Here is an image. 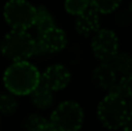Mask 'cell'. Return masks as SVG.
Wrapping results in <instances>:
<instances>
[{"label":"cell","instance_id":"obj_19","mask_svg":"<svg viewBox=\"0 0 132 131\" xmlns=\"http://www.w3.org/2000/svg\"><path fill=\"white\" fill-rule=\"evenodd\" d=\"M29 131H55L52 128V125L50 124L48 118L44 117L42 121H39L32 129H30Z\"/></svg>","mask_w":132,"mask_h":131},{"label":"cell","instance_id":"obj_6","mask_svg":"<svg viewBox=\"0 0 132 131\" xmlns=\"http://www.w3.org/2000/svg\"><path fill=\"white\" fill-rule=\"evenodd\" d=\"M118 37L114 30L103 28L92 36V52L101 63H107L112 56L116 55L118 52Z\"/></svg>","mask_w":132,"mask_h":131},{"label":"cell","instance_id":"obj_16","mask_svg":"<svg viewBox=\"0 0 132 131\" xmlns=\"http://www.w3.org/2000/svg\"><path fill=\"white\" fill-rule=\"evenodd\" d=\"M18 108L19 103L14 95L9 94V93L0 94V115L11 116L16 113Z\"/></svg>","mask_w":132,"mask_h":131},{"label":"cell","instance_id":"obj_2","mask_svg":"<svg viewBox=\"0 0 132 131\" xmlns=\"http://www.w3.org/2000/svg\"><path fill=\"white\" fill-rule=\"evenodd\" d=\"M97 117L101 124L110 130L123 128L131 117V103L112 94H107L97 106Z\"/></svg>","mask_w":132,"mask_h":131},{"label":"cell","instance_id":"obj_12","mask_svg":"<svg viewBox=\"0 0 132 131\" xmlns=\"http://www.w3.org/2000/svg\"><path fill=\"white\" fill-rule=\"evenodd\" d=\"M107 63L112 67V70L116 72V74H121L122 77L131 76L132 59L129 53L123 52V51H118Z\"/></svg>","mask_w":132,"mask_h":131},{"label":"cell","instance_id":"obj_11","mask_svg":"<svg viewBox=\"0 0 132 131\" xmlns=\"http://www.w3.org/2000/svg\"><path fill=\"white\" fill-rule=\"evenodd\" d=\"M30 96V102L32 106L38 110H45L49 109L53 104L55 101V95L51 89H49L45 85L42 83L38 84L36 88L29 94Z\"/></svg>","mask_w":132,"mask_h":131},{"label":"cell","instance_id":"obj_4","mask_svg":"<svg viewBox=\"0 0 132 131\" xmlns=\"http://www.w3.org/2000/svg\"><path fill=\"white\" fill-rule=\"evenodd\" d=\"M84 109L77 101H63L52 110L49 122L55 131H79L84 124Z\"/></svg>","mask_w":132,"mask_h":131},{"label":"cell","instance_id":"obj_7","mask_svg":"<svg viewBox=\"0 0 132 131\" xmlns=\"http://www.w3.org/2000/svg\"><path fill=\"white\" fill-rule=\"evenodd\" d=\"M35 55H52L60 52L67 45V35L62 28L52 27L45 31L38 32L35 39Z\"/></svg>","mask_w":132,"mask_h":131},{"label":"cell","instance_id":"obj_3","mask_svg":"<svg viewBox=\"0 0 132 131\" xmlns=\"http://www.w3.org/2000/svg\"><path fill=\"white\" fill-rule=\"evenodd\" d=\"M35 38L28 31L11 30L0 42L2 56L12 62H26L35 55Z\"/></svg>","mask_w":132,"mask_h":131},{"label":"cell","instance_id":"obj_1","mask_svg":"<svg viewBox=\"0 0 132 131\" xmlns=\"http://www.w3.org/2000/svg\"><path fill=\"white\" fill-rule=\"evenodd\" d=\"M2 81L9 94L14 96H26L41 83V73L38 69L28 60L14 62L5 70Z\"/></svg>","mask_w":132,"mask_h":131},{"label":"cell","instance_id":"obj_8","mask_svg":"<svg viewBox=\"0 0 132 131\" xmlns=\"http://www.w3.org/2000/svg\"><path fill=\"white\" fill-rule=\"evenodd\" d=\"M71 72L63 64H52L41 73V83L52 92L63 91L71 83Z\"/></svg>","mask_w":132,"mask_h":131},{"label":"cell","instance_id":"obj_9","mask_svg":"<svg viewBox=\"0 0 132 131\" xmlns=\"http://www.w3.org/2000/svg\"><path fill=\"white\" fill-rule=\"evenodd\" d=\"M74 29L80 36L92 37L101 29L100 14L89 7L82 14L77 16L74 21Z\"/></svg>","mask_w":132,"mask_h":131},{"label":"cell","instance_id":"obj_17","mask_svg":"<svg viewBox=\"0 0 132 131\" xmlns=\"http://www.w3.org/2000/svg\"><path fill=\"white\" fill-rule=\"evenodd\" d=\"M64 8L70 15L78 16L89 8L88 0H65Z\"/></svg>","mask_w":132,"mask_h":131},{"label":"cell","instance_id":"obj_5","mask_svg":"<svg viewBox=\"0 0 132 131\" xmlns=\"http://www.w3.org/2000/svg\"><path fill=\"white\" fill-rule=\"evenodd\" d=\"M4 19L12 30L27 31L34 27L36 9L27 0H8L4 6Z\"/></svg>","mask_w":132,"mask_h":131},{"label":"cell","instance_id":"obj_14","mask_svg":"<svg viewBox=\"0 0 132 131\" xmlns=\"http://www.w3.org/2000/svg\"><path fill=\"white\" fill-rule=\"evenodd\" d=\"M132 78L131 76L122 77L121 79L116 80V83L110 87L108 91V94H112L124 99L125 101L131 103V95H132V88H131Z\"/></svg>","mask_w":132,"mask_h":131},{"label":"cell","instance_id":"obj_18","mask_svg":"<svg viewBox=\"0 0 132 131\" xmlns=\"http://www.w3.org/2000/svg\"><path fill=\"white\" fill-rule=\"evenodd\" d=\"M43 118H44V116H42L41 114H36V113L30 114V115L26 116L24 120H23V128H24L26 131H29L30 129H32L39 121L43 120Z\"/></svg>","mask_w":132,"mask_h":131},{"label":"cell","instance_id":"obj_21","mask_svg":"<svg viewBox=\"0 0 132 131\" xmlns=\"http://www.w3.org/2000/svg\"><path fill=\"white\" fill-rule=\"evenodd\" d=\"M123 130L124 131H131V117L129 118L125 122V124L123 125Z\"/></svg>","mask_w":132,"mask_h":131},{"label":"cell","instance_id":"obj_15","mask_svg":"<svg viewBox=\"0 0 132 131\" xmlns=\"http://www.w3.org/2000/svg\"><path fill=\"white\" fill-rule=\"evenodd\" d=\"M89 7L98 14H110L119 7L122 0H88Z\"/></svg>","mask_w":132,"mask_h":131},{"label":"cell","instance_id":"obj_20","mask_svg":"<svg viewBox=\"0 0 132 131\" xmlns=\"http://www.w3.org/2000/svg\"><path fill=\"white\" fill-rule=\"evenodd\" d=\"M131 22V15L130 12H122L117 15V23L119 26H128Z\"/></svg>","mask_w":132,"mask_h":131},{"label":"cell","instance_id":"obj_10","mask_svg":"<svg viewBox=\"0 0 132 131\" xmlns=\"http://www.w3.org/2000/svg\"><path fill=\"white\" fill-rule=\"evenodd\" d=\"M93 84L101 91H109L116 83L117 74L108 63H100L92 73Z\"/></svg>","mask_w":132,"mask_h":131},{"label":"cell","instance_id":"obj_13","mask_svg":"<svg viewBox=\"0 0 132 131\" xmlns=\"http://www.w3.org/2000/svg\"><path fill=\"white\" fill-rule=\"evenodd\" d=\"M35 9H36V14H35L34 27L36 28L37 31L42 32L52 27H56L55 16L49 11L48 7L44 5H39V6L35 7Z\"/></svg>","mask_w":132,"mask_h":131}]
</instances>
